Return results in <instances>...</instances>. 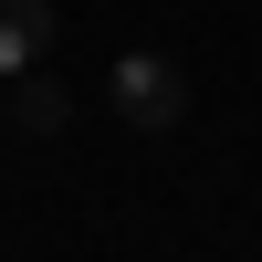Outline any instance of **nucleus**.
I'll return each mask as SVG.
<instances>
[{
	"label": "nucleus",
	"instance_id": "1",
	"mask_svg": "<svg viewBox=\"0 0 262 262\" xmlns=\"http://www.w3.org/2000/svg\"><path fill=\"white\" fill-rule=\"evenodd\" d=\"M105 105H116L137 137H168V126L189 116V74L168 53H116V63H105Z\"/></svg>",
	"mask_w": 262,
	"mask_h": 262
},
{
	"label": "nucleus",
	"instance_id": "2",
	"mask_svg": "<svg viewBox=\"0 0 262 262\" xmlns=\"http://www.w3.org/2000/svg\"><path fill=\"white\" fill-rule=\"evenodd\" d=\"M53 53V0H0V84Z\"/></svg>",
	"mask_w": 262,
	"mask_h": 262
},
{
	"label": "nucleus",
	"instance_id": "3",
	"mask_svg": "<svg viewBox=\"0 0 262 262\" xmlns=\"http://www.w3.org/2000/svg\"><path fill=\"white\" fill-rule=\"evenodd\" d=\"M11 116L32 126V137H63V126H74V95H63L53 74H11Z\"/></svg>",
	"mask_w": 262,
	"mask_h": 262
}]
</instances>
